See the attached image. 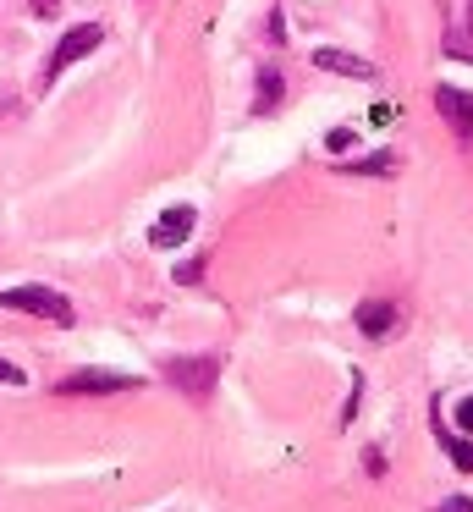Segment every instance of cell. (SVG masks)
<instances>
[{"mask_svg":"<svg viewBox=\"0 0 473 512\" xmlns=\"http://www.w3.org/2000/svg\"><path fill=\"white\" fill-rule=\"evenodd\" d=\"M468 28H473V6H468Z\"/></svg>","mask_w":473,"mask_h":512,"instance_id":"obj_19","label":"cell"},{"mask_svg":"<svg viewBox=\"0 0 473 512\" xmlns=\"http://www.w3.org/2000/svg\"><path fill=\"white\" fill-rule=\"evenodd\" d=\"M198 270H204V265H198V259H187V265L176 270V281H187V287H193V281H198Z\"/></svg>","mask_w":473,"mask_h":512,"instance_id":"obj_17","label":"cell"},{"mask_svg":"<svg viewBox=\"0 0 473 512\" xmlns=\"http://www.w3.org/2000/svg\"><path fill=\"white\" fill-rule=\"evenodd\" d=\"M165 380H171L182 397L204 402L209 391H215V380H220V358H209V353H198V358H171V364H165Z\"/></svg>","mask_w":473,"mask_h":512,"instance_id":"obj_2","label":"cell"},{"mask_svg":"<svg viewBox=\"0 0 473 512\" xmlns=\"http://www.w3.org/2000/svg\"><path fill=\"white\" fill-rule=\"evenodd\" d=\"M193 226H198V210H193V204H176V210H165L160 221L149 226V243L154 248H176V243H187Z\"/></svg>","mask_w":473,"mask_h":512,"instance_id":"obj_6","label":"cell"},{"mask_svg":"<svg viewBox=\"0 0 473 512\" xmlns=\"http://www.w3.org/2000/svg\"><path fill=\"white\" fill-rule=\"evenodd\" d=\"M99 39H105V28H99V23H77L72 34H66L61 45L50 50V67H44V83H55V78H61L66 67H72V61H83L88 50L99 45Z\"/></svg>","mask_w":473,"mask_h":512,"instance_id":"obj_4","label":"cell"},{"mask_svg":"<svg viewBox=\"0 0 473 512\" xmlns=\"http://www.w3.org/2000/svg\"><path fill=\"white\" fill-rule=\"evenodd\" d=\"M0 380H6V386H22V380H28V375H22L17 364H6V358H0Z\"/></svg>","mask_w":473,"mask_h":512,"instance_id":"obj_15","label":"cell"},{"mask_svg":"<svg viewBox=\"0 0 473 512\" xmlns=\"http://www.w3.org/2000/svg\"><path fill=\"white\" fill-rule=\"evenodd\" d=\"M396 166H402L396 155H369V160H352V166H341V171H347V177H396Z\"/></svg>","mask_w":473,"mask_h":512,"instance_id":"obj_10","label":"cell"},{"mask_svg":"<svg viewBox=\"0 0 473 512\" xmlns=\"http://www.w3.org/2000/svg\"><path fill=\"white\" fill-rule=\"evenodd\" d=\"M61 397H110V391H138V375H116V369H77V375H66Z\"/></svg>","mask_w":473,"mask_h":512,"instance_id":"obj_3","label":"cell"},{"mask_svg":"<svg viewBox=\"0 0 473 512\" xmlns=\"http://www.w3.org/2000/svg\"><path fill=\"white\" fill-rule=\"evenodd\" d=\"M435 512H473V501H468V496H446Z\"/></svg>","mask_w":473,"mask_h":512,"instance_id":"obj_14","label":"cell"},{"mask_svg":"<svg viewBox=\"0 0 473 512\" xmlns=\"http://www.w3.org/2000/svg\"><path fill=\"white\" fill-rule=\"evenodd\" d=\"M55 6H61V0H33V17H55Z\"/></svg>","mask_w":473,"mask_h":512,"instance_id":"obj_18","label":"cell"},{"mask_svg":"<svg viewBox=\"0 0 473 512\" xmlns=\"http://www.w3.org/2000/svg\"><path fill=\"white\" fill-rule=\"evenodd\" d=\"M440 446H446V452H451V463H457L462 468V474H473V441H462V435H440Z\"/></svg>","mask_w":473,"mask_h":512,"instance_id":"obj_11","label":"cell"},{"mask_svg":"<svg viewBox=\"0 0 473 512\" xmlns=\"http://www.w3.org/2000/svg\"><path fill=\"white\" fill-rule=\"evenodd\" d=\"M391 325H396V303H385V298H369V303H358V331L363 336H391Z\"/></svg>","mask_w":473,"mask_h":512,"instance_id":"obj_7","label":"cell"},{"mask_svg":"<svg viewBox=\"0 0 473 512\" xmlns=\"http://www.w3.org/2000/svg\"><path fill=\"white\" fill-rule=\"evenodd\" d=\"M435 111H440V122H446L457 138H473V94L468 89L440 83V89H435Z\"/></svg>","mask_w":473,"mask_h":512,"instance_id":"obj_5","label":"cell"},{"mask_svg":"<svg viewBox=\"0 0 473 512\" xmlns=\"http://www.w3.org/2000/svg\"><path fill=\"white\" fill-rule=\"evenodd\" d=\"M314 67H325V72H347V78H358V83H369L374 78V67L369 61H358V56H347V50H314Z\"/></svg>","mask_w":473,"mask_h":512,"instance_id":"obj_8","label":"cell"},{"mask_svg":"<svg viewBox=\"0 0 473 512\" xmlns=\"http://www.w3.org/2000/svg\"><path fill=\"white\" fill-rule=\"evenodd\" d=\"M352 144H358V133H352V127H336V133L325 138V149H336V155H341V149H352Z\"/></svg>","mask_w":473,"mask_h":512,"instance_id":"obj_12","label":"cell"},{"mask_svg":"<svg viewBox=\"0 0 473 512\" xmlns=\"http://www.w3.org/2000/svg\"><path fill=\"white\" fill-rule=\"evenodd\" d=\"M0 309L39 314V320H50V325H72L77 320L72 303H66L61 292H50V287H11V292H0Z\"/></svg>","mask_w":473,"mask_h":512,"instance_id":"obj_1","label":"cell"},{"mask_svg":"<svg viewBox=\"0 0 473 512\" xmlns=\"http://www.w3.org/2000/svg\"><path fill=\"white\" fill-rule=\"evenodd\" d=\"M369 122H374V127H385V122H396V105H374V111H369Z\"/></svg>","mask_w":473,"mask_h":512,"instance_id":"obj_16","label":"cell"},{"mask_svg":"<svg viewBox=\"0 0 473 512\" xmlns=\"http://www.w3.org/2000/svg\"><path fill=\"white\" fill-rule=\"evenodd\" d=\"M451 419H457V430H468V435H473V397H462L457 408H451Z\"/></svg>","mask_w":473,"mask_h":512,"instance_id":"obj_13","label":"cell"},{"mask_svg":"<svg viewBox=\"0 0 473 512\" xmlns=\"http://www.w3.org/2000/svg\"><path fill=\"white\" fill-rule=\"evenodd\" d=\"M275 105H281V72H275L270 61H264V67H259V100H253V111L270 116Z\"/></svg>","mask_w":473,"mask_h":512,"instance_id":"obj_9","label":"cell"}]
</instances>
